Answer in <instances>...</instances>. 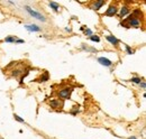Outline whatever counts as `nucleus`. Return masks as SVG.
<instances>
[{
	"label": "nucleus",
	"mask_w": 146,
	"mask_h": 139,
	"mask_svg": "<svg viewBox=\"0 0 146 139\" xmlns=\"http://www.w3.org/2000/svg\"><path fill=\"white\" fill-rule=\"evenodd\" d=\"M25 9L27 10V12L29 14L30 16H33V17H35L36 19H38V20H40V21H45L46 19H45V17L43 15H40L39 12H36V11H34L30 7H25Z\"/></svg>",
	"instance_id": "f257e3e1"
},
{
	"label": "nucleus",
	"mask_w": 146,
	"mask_h": 139,
	"mask_svg": "<svg viewBox=\"0 0 146 139\" xmlns=\"http://www.w3.org/2000/svg\"><path fill=\"white\" fill-rule=\"evenodd\" d=\"M71 92H72V89H64V90H62V91H60L59 92V97L62 99H69L70 98V94Z\"/></svg>",
	"instance_id": "f03ea898"
},
{
	"label": "nucleus",
	"mask_w": 146,
	"mask_h": 139,
	"mask_svg": "<svg viewBox=\"0 0 146 139\" xmlns=\"http://www.w3.org/2000/svg\"><path fill=\"white\" fill-rule=\"evenodd\" d=\"M128 19H129V26H133V27H139L141 26V21H139V19H137L136 17L130 16Z\"/></svg>",
	"instance_id": "7ed1b4c3"
},
{
	"label": "nucleus",
	"mask_w": 146,
	"mask_h": 139,
	"mask_svg": "<svg viewBox=\"0 0 146 139\" xmlns=\"http://www.w3.org/2000/svg\"><path fill=\"white\" fill-rule=\"evenodd\" d=\"M98 62L100 63L101 65H105V66H110L111 64H112V62H111L110 60H108L106 57H99V58H98Z\"/></svg>",
	"instance_id": "20e7f679"
},
{
	"label": "nucleus",
	"mask_w": 146,
	"mask_h": 139,
	"mask_svg": "<svg viewBox=\"0 0 146 139\" xmlns=\"http://www.w3.org/2000/svg\"><path fill=\"white\" fill-rule=\"evenodd\" d=\"M116 14H117V8L115 6H110L108 8V10L106 11V16H109V17H112V16L116 15Z\"/></svg>",
	"instance_id": "39448f33"
},
{
	"label": "nucleus",
	"mask_w": 146,
	"mask_h": 139,
	"mask_svg": "<svg viewBox=\"0 0 146 139\" xmlns=\"http://www.w3.org/2000/svg\"><path fill=\"white\" fill-rule=\"evenodd\" d=\"M106 38H107V41H109V43H111V44H112V45H115V46H117V45H118V43H119L116 37L111 36V35H108Z\"/></svg>",
	"instance_id": "423d86ee"
},
{
	"label": "nucleus",
	"mask_w": 146,
	"mask_h": 139,
	"mask_svg": "<svg viewBox=\"0 0 146 139\" xmlns=\"http://www.w3.org/2000/svg\"><path fill=\"white\" fill-rule=\"evenodd\" d=\"M50 105L52 107V108H60V107H62L63 105V103L62 102H60L59 100H52L50 102Z\"/></svg>",
	"instance_id": "0eeeda50"
},
{
	"label": "nucleus",
	"mask_w": 146,
	"mask_h": 139,
	"mask_svg": "<svg viewBox=\"0 0 146 139\" xmlns=\"http://www.w3.org/2000/svg\"><path fill=\"white\" fill-rule=\"evenodd\" d=\"M25 28L27 29V30H29V31H39L40 30V28L38 27V26H36V25H26Z\"/></svg>",
	"instance_id": "6e6552de"
},
{
	"label": "nucleus",
	"mask_w": 146,
	"mask_h": 139,
	"mask_svg": "<svg viewBox=\"0 0 146 139\" xmlns=\"http://www.w3.org/2000/svg\"><path fill=\"white\" fill-rule=\"evenodd\" d=\"M103 5H105V1H103V0H99V1H97L96 4H95V6L92 7V9H95V10H99L100 7H102Z\"/></svg>",
	"instance_id": "1a4fd4ad"
},
{
	"label": "nucleus",
	"mask_w": 146,
	"mask_h": 139,
	"mask_svg": "<svg viewBox=\"0 0 146 139\" xmlns=\"http://www.w3.org/2000/svg\"><path fill=\"white\" fill-rule=\"evenodd\" d=\"M128 12H129V9H128L127 7H122L121 10H120V16L121 17H124V16H126Z\"/></svg>",
	"instance_id": "9d476101"
},
{
	"label": "nucleus",
	"mask_w": 146,
	"mask_h": 139,
	"mask_svg": "<svg viewBox=\"0 0 146 139\" xmlns=\"http://www.w3.org/2000/svg\"><path fill=\"white\" fill-rule=\"evenodd\" d=\"M50 6H51V7H52V8H53V9H54L55 11H57V10H59V8H60V6L57 5L56 2H54V1L50 2Z\"/></svg>",
	"instance_id": "9b49d317"
},
{
	"label": "nucleus",
	"mask_w": 146,
	"mask_h": 139,
	"mask_svg": "<svg viewBox=\"0 0 146 139\" xmlns=\"http://www.w3.org/2000/svg\"><path fill=\"white\" fill-rule=\"evenodd\" d=\"M47 80H48V73H47V72H45V73H44V75H43V76H40L39 81H42V82H45V81H47Z\"/></svg>",
	"instance_id": "f8f14e48"
},
{
	"label": "nucleus",
	"mask_w": 146,
	"mask_h": 139,
	"mask_svg": "<svg viewBox=\"0 0 146 139\" xmlns=\"http://www.w3.org/2000/svg\"><path fill=\"white\" fill-rule=\"evenodd\" d=\"M5 41H7V43H16L17 38H16V37H6Z\"/></svg>",
	"instance_id": "ddd939ff"
},
{
	"label": "nucleus",
	"mask_w": 146,
	"mask_h": 139,
	"mask_svg": "<svg viewBox=\"0 0 146 139\" xmlns=\"http://www.w3.org/2000/svg\"><path fill=\"white\" fill-rule=\"evenodd\" d=\"M130 81H131V82H134V83H138V84L142 82V80L139 79V77H131Z\"/></svg>",
	"instance_id": "4468645a"
},
{
	"label": "nucleus",
	"mask_w": 146,
	"mask_h": 139,
	"mask_svg": "<svg viewBox=\"0 0 146 139\" xmlns=\"http://www.w3.org/2000/svg\"><path fill=\"white\" fill-rule=\"evenodd\" d=\"M90 39H91L92 41H97V43H99V41H100V38H99L98 36H91V37H90Z\"/></svg>",
	"instance_id": "2eb2a0df"
},
{
	"label": "nucleus",
	"mask_w": 146,
	"mask_h": 139,
	"mask_svg": "<svg viewBox=\"0 0 146 139\" xmlns=\"http://www.w3.org/2000/svg\"><path fill=\"white\" fill-rule=\"evenodd\" d=\"M126 51H127V53H128V54H134V51H133V49H131V48L128 46V45H126Z\"/></svg>",
	"instance_id": "dca6fc26"
},
{
	"label": "nucleus",
	"mask_w": 146,
	"mask_h": 139,
	"mask_svg": "<svg viewBox=\"0 0 146 139\" xmlns=\"http://www.w3.org/2000/svg\"><path fill=\"white\" fill-rule=\"evenodd\" d=\"M15 119L17 120V121H19V122H25V121H24V119H21L19 116H17V114H15Z\"/></svg>",
	"instance_id": "f3484780"
},
{
	"label": "nucleus",
	"mask_w": 146,
	"mask_h": 139,
	"mask_svg": "<svg viewBox=\"0 0 146 139\" xmlns=\"http://www.w3.org/2000/svg\"><path fill=\"white\" fill-rule=\"evenodd\" d=\"M86 35H92V31L90 29H87L86 30Z\"/></svg>",
	"instance_id": "a211bd4d"
},
{
	"label": "nucleus",
	"mask_w": 146,
	"mask_h": 139,
	"mask_svg": "<svg viewBox=\"0 0 146 139\" xmlns=\"http://www.w3.org/2000/svg\"><path fill=\"white\" fill-rule=\"evenodd\" d=\"M139 84H141V86H142V88H143V89H145V86H146L145 82H141V83H139Z\"/></svg>",
	"instance_id": "6ab92c4d"
},
{
	"label": "nucleus",
	"mask_w": 146,
	"mask_h": 139,
	"mask_svg": "<svg viewBox=\"0 0 146 139\" xmlns=\"http://www.w3.org/2000/svg\"><path fill=\"white\" fill-rule=\"evenodd\" d=\"M16 43H24V41H23V39H17Z\"/></svg>",
	"instance_id": "aec40b11"
},
{
	"label": "nucleus",
	"mask_w": 146,
	"mask_h": 139,
	"mask_svg": "<svg viewBox=\"0 0 146 139\" xmlns=\"http://www.w3.org/2000/svg\"><path fill=\"white\" fill-rule=\"evenodd\" d=\"M128 139H136V138H135V137H129Z\"/></svg>",
	"instance_id": "412c9836"
}]
</instances>
